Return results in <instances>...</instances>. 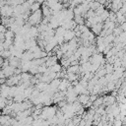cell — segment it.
<instances>
[{
	"mask_svg": "<svg viewBox=\"0 0 126 126\" xmlns=\"http://www.w3.org/2000/svg\"><path fill=\"white\" fill-rule=\"evenodd\" d=\"M41 15V11L40 10H37V11H35V12H33L32 13V15L30 17V22L32 23V24H34V23H38L39 21H40V16Z\"/></svg>",
	"mask_w": 126,
	"mask_h": 126,
	"instance_id": "obj_1",
	"label": "cell"
},
{
	"mask_svg": "<svg viewBox=\"0 0 126 126\" xmlns=\"http://www.w3.org/2000/svg\"><path fill=\"white\" fill-rule=\"evenodd\" d=\"M67 87H70L68 81H67V80H63V81H61V83H60V85H59V90L65 91Z\"/></svg>",
	"mask_w": 126,
	"mask_h": 126,
	"instance_id": "obj_2",
	"label": "cell"
},
{
	"mask_svg": "<svg viewBox=\"0 0 126 126\" xmlns=\"http://www.w3.org/2000/svg\"><path fill=\"white\" fill-rule=\"evenodd\" d=\"M39 7H40V4L38 2H35V3H32L31 5V11L32 12H35L37 10H39Z\"/></svg>",
	"mask_w": 126,
	"mask_h": 126,
	"instance_id": "obj_3",
	"label": "cell"
}]
</instances>
